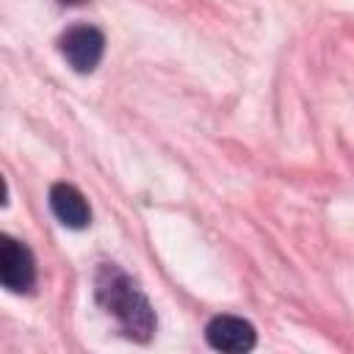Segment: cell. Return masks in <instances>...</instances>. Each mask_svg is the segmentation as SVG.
I'll return each instance as SVG.
<instances>
[{
  "label": "cell",
  "mask_w": 354,
  "mask_h": 354,
  "mask_svg": "<svg viewBox=\"0 0 354 354\" xmlns=\"http://www.w3.org/2000/svg\"><path fill=\"white\" fill-rule=\"evenodd\" d=\"M94 296L97 304L116 318L122 332L138 343H147L155 335V310L149 299L141 293V288L113 263H102L94 279Z\"/></svg>",
  "instance_id": "1"
},
{
  "label": "cell",
  "mask_w": 354,
  "mask_h": 354,
  "mask_svg": "<svg viewBox=\"0 0 354 354\" xmlns=\"http://www.w3.org/2000/svg\"><path fill=\"white\" fill-rule=\"evenodd\" d=\"M58 47H61V55L66 58V64L75 72L88 75L100 66V61L105 55V36L94 25H72L61 36Z\"/></svg>",
  "instance_id": "2"
},
{
  "label": "cell",
  "mask_w": 354,
  "mask_h": 354,
  "mask_svg": "<svg viewBox=\"0 0 354 354\" xmlns=\"http://www.w3.org/2000/svg\"><path fill=\"white\" fill-rule=\"evenodd\" d=\"M0 282L11 293H30L36 285L33 252L11 235H0Z\"/></svg>",
  "instance_id": "3"
},
{
  "label": "cell",
  "mask_w": 354,
  "mask_h": 354,
  "mask_svg": "<svg viewBox=\"0 0 354 354\" xmlns=\"http://www.w3.org/2000/svg\"><path fill=\"white\" fill-rule=\"evenodd\" d=\"M205 340L210 348L224 354H243L252 351L257 343L254 326L241 315H216L205 326Z\"/></svg>",
  "instance_id": "4"
},
{
  "label": "cell",
  "mask_w": 354,
  "mask_h": 354,
  "mask_svg": "<svg viewBox=\"0 0 354 354\" xmlns=\"http://www.w3.org/2000/svg\"><path fill=\"white\" fill-rule=\"evenodd\" d=\"M50 210L69 230H86L91 224V207L86 196L69 183H55L50 188Z\"/></svg>",
  "instance_id": "5"
},
{
  "label": "cell",
  "mask_w": 354,
  "mask_h": 354,
  "mask_svg": "<svg viewBox=\"0 0 354 354\" xmlns=\"http://www.w3.org/2000/svg\"><path fill=\"white\" fill-rule=\"evenodd\" d=\"M61 3H64V6H66V3H69V6H80V3H86V0H61Z\"/></svg>",
  "instance_id": "6"
}]
</instances>
